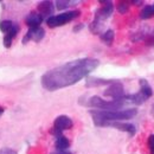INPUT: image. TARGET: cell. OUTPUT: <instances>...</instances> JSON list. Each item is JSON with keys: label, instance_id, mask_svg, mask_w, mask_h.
Masks as SVG:
<instances>
[{"label": "cell", "instance_id": "cell-9", "mask_svg": "<svg viewBox=\"0 0 154 154\" xmlns=\"http://www.w3.org/2000/svg\"><path fill=\"white\" fill-rule=\"evenodd\" d=\"M44 36H45V31H44L43 27H40V26H38V27H30L29 31H27V33L23 38V43L25 44V43H27L30 40L40 42L42 39L44 38Z\"/></svg>", "mask_w": 154, "mask_h": 154}, {"label": "cell", "instance_id": "cell-23", "mask_svg": "<svg viewBox=\"0 0 154 154\" xmlns=\"http://www.w3.org/2000/svg\"><path fill=\"white\" fill-rule=\"evenodd\" d=\"M52 154H72V153H70V152H66V151H64V152H59V151H57L56 153H52Z\"/></svg>", "mask_w": 154, "mask_h": 154}, {"label": "cell", "instance_id": "cell-20", "mask_svg": "<svg viewBox=\"0 0 154 154\" xmlns=\"http://www.w3.org/2000/svg\"><path fill=\"white\" fill-rule=\"evenodd\" d=\"M148 148H149L151 154H154V134L149 135L148 137Z\"/></svg>", "mask_w": 154, "mask_h": 154}, {"label": "cell", "instance_id": "cell-19", "mask_svg": "<svg viewBox=\"0 0 154 154\" xmlns=\"http://www.w3.org/2000/svg\"><path fill=\"white\" fill-rule=\"evenodd\" d=\"M76 1H63V0H60V1H57L56 4H57V8L58 10H64V8H68L69 6H71V4H75Z\"/></svg>", "mask_w": 154, "mask_h": 154}, {"label": "cell", "instance_id": "cell-12", "mask_svg": "<svg viewBox=\"0 0 154 154\" xmlns=\"http://www.w3.org/2000/svg\"><path fill=\"white\" fill-rule=\"evenodd\" d=\"M43 17L39 14L38 12H31L27 17H26V25L29 26V27H38L40 26V24H42V21H43Z\"/></svg>", "mask_w": 154, "mask_h": 154}, {"label": "cell", "instance_id": "cell-6", "mask_svg": "<svg viewBox=\"0 0 154 154\" xmlns=\"http://www.w3.org/2000/svg\"><path fill=\"white\" fill-rule=\"evenodd\" d=\"M79 11H68V12H64V13H60V14H55L50 18L46 19V24L49 27H58V26H63L65 25L66 23L71 21V20L76 19L77 17L79 16Z\"/></svg>", "mask_w": 154, "mask_h": 154}, {"label": "cell", "instance_id": "cell-10", "mask_svg": "<svg viewBox=\"0 0 154 154\" xmlns=\"http://www.w3.org/2000/svg\"><path fill=\"white\" fill-rule=\"evenodd\" d=\"M101 127H114V128L119 129V131L128 133L131 136L135 135V133H136V128H135L134 125L125 123V122H108V123H103Z\"/></svg>", "mask_w": 154, "mask_h": 154}, {"label": "cell", "instance_id": "cell-8", "mask_svg": "<svg viewBox=\"0 0 154 154\" xmlns=\"http://www.w3.org/2000/svg\"><path fill=\"white\" fill-rule=\"evenodd\" d=\"M104 95L112 97L113 100H116V101H127V96H128L125 94V88L122 83L117 81H114L112 84H109V87L104 91Z\"/></svg>", "mask_w": 154, "mask_h": 154}, {"label": "cell", "instance_id": "cell-15", "mask_svg": "<svg viewBox=\"0 0 154 154\" xmlns=\"http://www.w3.org/2000/svg\"><path fill=\"white\" fill-rule=\"evenodd\" d=\"M140 93L147 100L149 97H152V95H153V89H152V87L148 84V82L146 79H140Z\"/></svg>", "mask_w": 154, "mask_h": 154}, {"label": "cell", "instance_id": "cell-5", "mask_svg": "<svg viewBox=\"0 0 154 154\" xmlns=\"http://www.w3.org/2000/svg\"><path fill=\"white\" fill-rule=\"evenodd\" d=\"M0 31L5 33L4 36V46L11 48L12 40L19 32V25L12 20H2L0 23Z\"/></svg>", "mask_w": 154, "mask_h": 154}, {"label": "cell", "instance_id": "cell-3", "mask_svg": "<svg viewBox=\"0 0 154 154\" xmlns=\"http://www.w3.org/2000/svg\"><path fill=\"white\" fill-rule=\"evenodd\" d=\"M101 2L104 4V5L96 11L95 18H94L91 25H90V30L94 33L100 32V30L102 27V23L106 19H108L114 12V5H113L112 1H101Z\"/></svg>", "mask_w": 154, "mask_h": 154}, {"label": "cell", "instance_id": "cell-1", "mask_svg": "<svg viewBox=\"0 0 154 154\" xmlns=\"http://www.w3.org/2000/svg\"><path fill=\"white\" fill-rule=\"evenodd\" d=\"M100 62L95 58H79L46 71L42 76V85L49 91L59 90L76 84L88 77L98 66Z\"/></svg>", "mask_w": 154, "mask_h": 154}, {"label": "cell", "instance_id": "cell-2", "mask_svg": "<svg viewBox=\"0 0 154 154\" xmlns=\"http://www.w3.org/2000/svg\"><path fill=\"white\" fill-rule=\"evenodd\" d=\"M95 126L101 127L108 122H121L125 120L133 119L137 114V109L128 108L123 110H90Z\"/></svg>", "mask_w": 154, "mask_h": 154}, {"label": "cell", "instance_id": "cell-14", "mask_svg": "<svg viewBox=\"0 0 154 154\" xmlns=\"http://www.w3.org/2000/svg\"><path fill=\"white\" fill-rule=\"evenodd\" d=\"M69 146H70V141L63 134L56 136V148H57V151L64 152L69 148Z\"/></svg>", "mask_w": 154, "mask_h": 154}, {"label": "cell", "instance_id": "cell-17", "mask_svg": "<svg viewBox=\"0 0 154 154\" xmlns=\"http://www.w3.org/2000/svg\"><path fill=\"white\" fill-rule=\"evenodd\" d=\"M100 37H101V40H102L104 44L110 45V44L113 43V40H114L115 35H114V31H113V30H107V31H106V32H103Z\"/></svg>", "mask_w": 154, "mask_h": 154}, {"label": "cell", "instance_id": "cell-16", "mask_svg": "<svg viewBox=\"0 0 154 154\" xmlns=\"http://www.w3.org/2000/svg\"><path fill=\"white\" fill-rule=\"evenodd\" d=\"M154 17V4L153 5H147L142 8L141 13H140V18L141 19H149Z\"/></svg>", "mask_w": 154, "mask_h": 154}, {"label": "cell", "instance_id": "cell-22", "mask_svg": "<svg viewBox=\"0 0 154 154\" xmlns=\"http://www.w3.org/2000/svg\"><path fill=\"white\" fill-rule=\"evenodd\" d=\"M84 27V25L83 24H79V25H76L75 27H74V32H77V31H81L82 29Z\"/></svg>", "mask_w": 154, "mask_h": 154}, {"label": "cell", "instance_id": "cell-13", "mask_svg": "<svg viewBox=\"0 0 154 154\" xmlns=\"http://www.w3.org/2000/svg\"><path fill=\"white\" fill-rule=\"evenodd\" d=\"M114 82V79H103L96 77H87L85 85L87 87H100V85H109Z\"/></svg>", "mask_w": 154, "mask_h": 154}, {"label": "cell", "instance_id": "cell-11", "mask_svg": "<svg viewBox=\"0 0 154 154\" xmlns=\"http://www.w3.org/2000/svg\"><path fill=\"white\" fill-rule=\"evenodd\" d=\"M54 11H55V6L51 1H42L38 4V13L46 19L54 16Z\"/></svg>", "mask_w": 154, "mask_h": 154}, {"label": "cell", "instance_id": "cell-7", "mask_svg": "<svg viewBox=\"0 0 154 154\" xmlns=\"http://www.w3.org/2000/svg\"><path fill=\"white\" fill-rule=\"evenodd\" d=\"M74 122L72 120L66 115H59L56 117L55 122H54V127H52V134L55 136L62 135L64 131H68L70 128H72Z\"/></svg>", "mask_w": 154, "mask_h": 154}, {"label": "cell", "instance_id": "cell-18", "mask_svg": "<svg viewBox=\"0 0 154 154\" xmlns=\"http://www.w3.org/2000/svg\"><path fill=\"white\" fill-rule=\"evenodd\" d=\"M116 8H117V11H119L121 14H125L126 12H128V10H129V5H128V2H126V1H121V2L117 4Z\"/></svg>", "mask_w": 154, "mask_h": 154}, {"label": "cell", "instance_id": "cell-21", "mask_svg": "<svg viewBox=\"0 0 154 154\" xmlns=\"http://www.w3.org/2000/svg\"><path fill=\"white\" fill-rule=\"evenodd\" d=\"M0 154H17V151H14V149H12V148L5 147V148H1V149H0Z\"/></svg>", "mask_w": 154, "mask_h": 154}, {"label": "cell", "instance_id": "cell-24", "mask_svg": "<svg viewBox=\"0 0 154 154\" xmlns=\"http://www.w3.org/2000/svg\"><path fill=\"white\" fill-rule=\"evenodd\" d=\"M2 113H4V108H2V107H0V115H1Z\"/></svg>", "mask_w": 154, "mask_h": 154}, {"label": "cell", "instance_id": "cell-4", "mask_svg": "<svg viewBox=\"0 0 154 154\" xmlns=\"http://www.w3.org/2000/svg\"><path fill=\"white\" fill-rule=\"evenodd\" d=\"M127 101H116V100H103L100 96H91L89 97L85 102V106L93 107L96 109H102V110H119L123 107V104Z\"/></svg>", "mask_w": 154, "mask_h": 154}]
</instances>
